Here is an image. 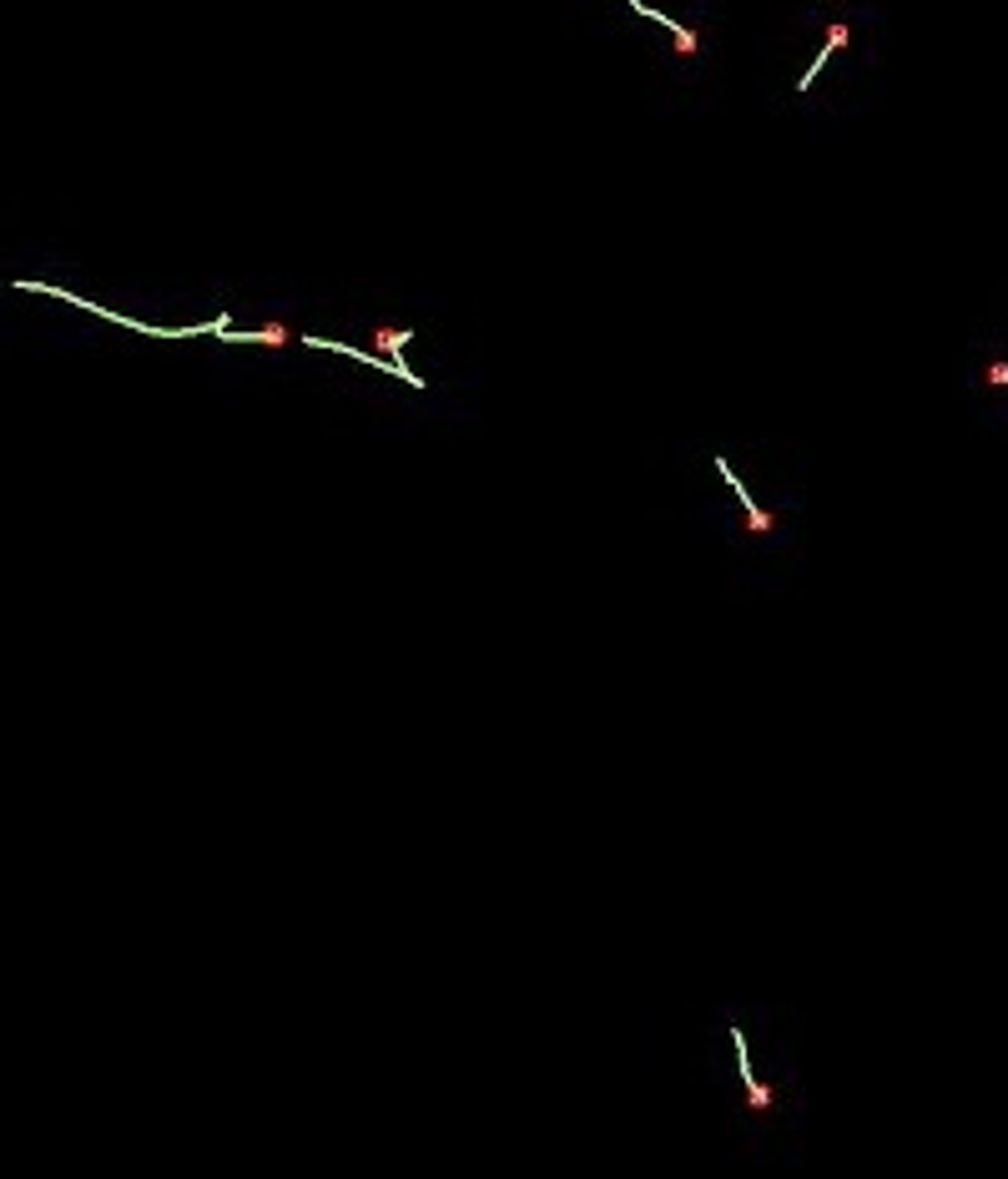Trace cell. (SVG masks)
I'll use <instances>...</instances> for the list:
<instances>
[{
  "label": "cell",
  "mask_w": 1008,
  "mask_h": 1179,
  "mask_svg": "<svg viewBox=\"0 0 1008 1179\" xmlns=\"http://www.w3.org/2000/svg\"><path fill=\"white\" fill-rule=\"evenodd\" d=\"M731 1043H736V1074H741V1089H746V1109L751 1114H772L777 1109V1089H767L762 1079L751 1074V1059H746V1033L731 1028Z\"/></svg>",
  "instance_id": "1"
},
{
  "label": "cell",
  "mask_w": 1008,
  "mask_h": 1179,
  "mask_svg": "<svg viewBox=\"0 0 1008 1179\" xmlns=\"http://www.w3.org/2000/svg\"><path fill=\"white\" fill-rule=\"evenodd\" d=\"M716 474H721V479L731 484V494H736V499H741V509H746V535H767L772 524H777V514H767L762 504H756V499L746 494V484H741V479L731 474V464H726V459H716Z\"/></svg>",
  "instance_id": "2"
},
{
  "label": "cell",
  "mask_w": 1008,
  "mask_h": 1179,
  "mask_svg": "<svg viewBox=\"0 0 1008 1179\" xmlns=\"http://www.w3.org/2000/svg\"><path fill=\"white\" fill-rule=\"evenodd\" d=\"M625 6H630V11H636V16H646V21H661V26H666V31L676 36V46H681L686 56L696 51V31H686V26H676V21H666L661 11H651V6H646V0H625Z\"/></svg>",
  "instance_id": "3"
},
{
  "label": "cell",
  "mask_w": 1008,
  "mask_h": 1179,
  "mask_svg": "<svg viewBox=\"0 0 1008 1179\" xmlns=\"http://www.w3.org/2000/svg\"><path fill=\"white\" fill-rule=\"evenodd\" d=\"M842 46H847V26H832V31H827V46H822V56H817V61H812V71L802 76V91H807V86L817 81V71L827 66V51H842Z\"/></svg>",
  "instance_id": "4"
}]
</instances>
